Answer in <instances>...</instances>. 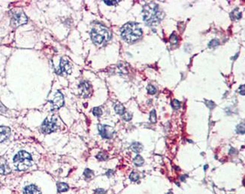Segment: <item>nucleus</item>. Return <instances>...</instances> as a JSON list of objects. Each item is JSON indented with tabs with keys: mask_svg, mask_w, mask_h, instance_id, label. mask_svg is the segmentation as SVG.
I'll return each instance as SVG.
<instances>
[{
	"mask_svg": "<svg viewBox=\"0 0 245 194\" xmlns=\"http://www.w3.org/2000/svg\"><path fill=\"white\" fill-rule=\"evenodd\" d=\"M105 191L103 189H98L95 191L94 194H105Z\"/></svg>",
	"mask_w": 245,
	"mask_h": 194,
	"instance_id": "c85d7f7f",
	"label": "nucleus"
},
{
	"mask_svg": "<svg viewBox=\"0 0 245 194\" xmlns=\"http://www.w3.org/2000/svg\"><path fill=\"white\" fill-rule=\"evenodd\" d=\"M23 194H41L39 189L35 185H30L25 187Z\"/></svg>",
	"mask_w": 245,
	"mask_h": 194,
	"instance_id": "f8f14e48",
	"label": "nucleus"
},
{
	"mask_svg": "<svg viewBox=\"0 0 245 194\" xmlns=\"http://www.w3.org/2000/svg\"><path fill=\"white\" fill-rule=\"evenodd\" d=\"M150 121H151V122L152 123H155L157 121V116H156V111L154 109L152 110L150 114Z\"/></svg>",
	"mask_w": 245,
	"mask_h": 194,
	"instance_id": "a211bd4d",
	"label": "nucleus"
},
{
	"mask_svg": "<svg viewBox=\"0 0 245 194\" xmlns=\"http://www.w3.org/2000/svg\"><path fill=\"white\" fill-rule=\"evenodd\" d=\"M131 149L135 152L139 153L143 151V146L139 142H134L131 145Z\"/></svg>",
	"mask_w": 245,
	"mask_h": 194,
	"instance_id": "ddd939ff",
	"label": "nucleus"
},
{
	"mask_svg": "<svg viewBox=\"0 0 245 194\" xmlns=\"http://www.w3.org/2000/svg\"><path fill=\"white\" fill-rule=\"evenodd\" d=\"M98 131L101 136L105 139H111L113 136L114 130L110 126L99 124L98 126Z\"/></svg>",
	"mask_w": 245,
	"mask_h": 194,
	"instance_id": "0eeeda50",
	"label": "nucleus"
},
{
	"mask_svg": "<svg viewBox=\"0 0 245 194\" xmlns=\"http://www.w3.org/2000/svg\"><path fill=\"white\" fill-rule=\"evenodd\" d=\"M96 157L97 159H99L100 160H105L107 159L108 156L105 153L100 152L97 155V156Z\"/></svg>",
	"mask_w": 245,
	"mask_h": 194,
	"instance_id": "393cba45",
	"label": "nucleus"
},
{
	"mask_svg": "<svg viewBox=\"0 0 245 194\" xmlns=\"http://www.w3.org/2000/svg\"><path fill=\"white\" fill-rule=\"evenodd\" d=\"M57 128L56 118L53 116L50 119L47 118L42 124V131L45 134H49L55 131Z\"/></svg>",
	"mask_w": 245,
	"mask_h": 194,
	"instance_id": "39448f33",
	"label": "nucleus"
},
{
	"mask_svg": "<svg viewBox=\"0 0 245 194\" xmlns=\"http://www.w3.org/2000/svg\"><path fill=\"white\" fill-rule=\"evenodd\" d=\"M93 114L95 116H100L102 115V111L100 107H95L93 109Z\"/></svg>",
	"mask_w": 245,
	"mask_h": 194,
	"instance_id": "4be33fe9",
	"label": "nucleus"
},
{
	"mask_svg": "<svg viewBox=\"0 0 245 194\" xmlns=\"http://www.w3.org/2000/svg\"><path fill=\"white\" fill-rule=\"evenodd\" d=\"M121 35L125 41L128 43L134 42L141 37L143 32L138 23L130 22L122 26Z\"/></svg>",
	"mask_w": 245,
	"mask_h": 194,
	"instance_id": "f03ea898",
	"label": "nucleus"
},
{
	"mask_svg": "<svg viewBox=\"0 0 245 194\" xmlns=\"http://www.w3.org/2000/svg\"><path fill=\"white\" fill-rule=\"evenodd\" d=\"M147 89L148 93L150 94H154L157 92L156 89L152 85H149L147 87Z\"/></svg>",
	"mask_w": 245,
	"mask_h": 194,
	"instance_id": "aec40b11",
	"label": "nucleus"
},
{
	"mask_svg": "<svg viewBox=\"0 0 245 194\" xmlns=\"http://www.w3.org/2000/svg\"><path fill=\"white\" fill-rule=\"evenodd\" d=\"M124 116H123V119H124V120H126V121H129V120H131V119H132V115L131 114H130L129 113H126V114H124Z\"/></svg>",
	"mask_w": 245,
	"mask_h": 194,
	"instance_id": "bb28decb",
	"label": "nucleus"
},
{
	"mask_svg": "<svg viewBox=\"0 0 245 194\" xmlns=\"http://www.w3.org/2000/svg\"><path fill=\"white\" fill-rule=\"evenodd\" d=\"M171 105L173 108L175 109H178L179 108H180V103L179 101L176 99L173 100L172 102Z\"/></svg>",
	"mask_w": 245,
	"mask_h": 194,
	"instance_id": "b1692460",
	"label": "nucleus"
},
{
	"mask_svg": "<svg viewBox=\"0 0 245 194\" xmlns=\"http://www.w3.org/2000/svg\"><path fill=\"white\" fill-rule=\"evenodd\" d=\"M239 93L242 95H245V85H243L240 87L239 89Z\"/></svg>",
	"mask_w": 245,
	"mask_h": 194,
	"instance_id": "c756f323",
	"label": "nucleus"
},
{
	"mask_svg": "<svg viewBox=\"0 0 245 194\" xmlns=\"http://www.w3.org/2000/svg\"><path fill=\"white\" fill-rule=\"evenodd\" d=\"M143 20L149 26H157L163 18L164 14L154 3H150L144 6L142 11Z\"/></svg>",
	"mask_w": 245,
	"mask_h": 194,
	"instance_id": "f257e3e1",
	"label": "nucleus"
},
{
	"mask_svg": "<svg viewBox=\"0 0 245 194\" xmlns=\"http://www.w3.org/2000/svg\"><path fill=\"white\" fill-rule=\"evenodd\" d=\"M59 74L66 73V74H70L72 72V68L68 60L62 58L60 60L59 64Z\"/></svg>",
	"mask_w": 245,
	"mask_h": 194,
	"instance_id": "9d476101",
	"label": "nucleus"
},
{
	"mask_svg": "<svg viewBox=\"0 0 245 194\" xmlns=\"http://www.w3.org/2000/svg\"><path fill=\"white\" fill-rule=\"evenodd\" d=\"M237 131L238 133L244 134L245 131V124H239V125L237 126Z\"/></svg>",
	"mask_w": 245,
	"mask_h": 194,
	"instance_id": "6ab92c4d",
	"label": "nucleus"
},
{
	"mask_svg": "<svg viewBox=\"0 0 245 194\" xmlns=\"http://www.w3.org/2000/svg\"><path fill=\"white\" fill-rule=\"evenodd\" d=\"M104 2L106 5L111 6V5H116L117 3V2L120 1H104Z\"/></svg>",
	"mask_w": 245,
	"mask_h": 194,
	"instance_id": "a878e982",
	"label": "nucleus"
},
{
	"mask_svg": "<svg viewBox=\"0 0 245 194\" xmlns=\"http://www.w3.org/2000/svg\"><path fill=\"white\" fill-rule=\"evenodd\" d=\"M57 188L59 192H65L68 189V186L65 183H59L57 184Z\"/></svg>",
	"mask_w": 245,
	"mask_h": 194,
	"instance_id": "4468645a",
	"label": "nucleus"
},
{
	"mask_svg": "<svg viewBox=\"0 0 245 194\" xmlns=\"http://www.w3.org/2000/svg\"><path fill=\"white\" fill-rule=\"evenodd\" d=\"M84 175H85L86 177L90 178L94 175V174H93V172L91 170L89 169H86L84 172Z\"/></svg>",
	"mask_w": 245,
	"mask_h": 194,
	"instance_id": "5701e85b",
	"label": "nucleus"
},
{
	"mask_svg": "<svg viewBox=\"0 0 245 194\" xmlns=\"http://www.w3.org/2000/svg\"><path fill=\"white\" fill-rule=\"evenodd\" d=\"M10 171V168L6 164H2L0 165V174H8Z\"/></svg>",
	"mask_w": 245,
	"mask_h": 194,
	"instance_id": "dca6fc26",
	"label": "nucleus"
},
{
	"mask_svg": "<svg viewBox=\"0 0 245 194\" xmlns=\"http://www.w3.org/2000/svg\"><path fill=\"white\" fill-rule=\"evenodd\" d=\"M79 89L80 91V94L84 97H90L92 92V89L91 85L86 82H82L80 85Z\"/></svg>",
	"mask_w": 245,
	"mask_h": 194,
	"instance_id": "1a4fd4ad",
	"label": "nucleus"
},
{
	"mask_svg": "<svg viewBox=\"0 0 245 194\" xmlns=\"http://www.w3.org/2000/svg\"><path fill=\"white\" fill-rule=\"evenodd\" d=\"M50 102L54 109H59L63 106L64 103L63 95L60 92L58 91L55 94L54 97Z\"/></svg>",
	"mask_w": 245,
	"mask_h": 194,
	"instance_id": "6e6552de",
	"label": "nucleus"
},
{
	"mask_svg": "<svg viewBox=\"0 0 245 194\" xmlns=\"http://www.w3.org/2000/svg\"><path fill=\"white\" fill-rule=\"evenodd\" d=\"M27 21V17L22 11L15 12L13 14L12 23L15 27L26 24Z\"/></svg>",
	"mask_w": 245,
	"mask_h": 194,
	"instance_id": "423d86ee",
	"label": "nucleus"
},
{
	"mask_svg": "<svg viewBox=\"0 0 245 194\" xmlns=\"http://www.w3.org/2000/svg\"><path fill=\"white\" fill-rule=\"evenodd\" d=\"M92 41L97 45L107 42L111 38V33L105 26L97 24L93 26L91 32Z\"/></svg>",
	"mask_w": 245,
	"mask_h": 194,
	"instance_id": "7ed1b4c3",
	"label": "nucleus"
},
{
	"mask_svg": "<svg viewBox=\"0 0 245 194\" xmlns=\"http://www.w3.org/2000/svg\"><path fill=\"white\" fill-rule=\"evenodd\" d=\"M168 194H172V193H171V192H170V193H168Z\"/></svg>",
	"mask_w": 245,
	"mask_h": 194,
	"instance_id": "7c9ffc66",
	"label": "nucleus"
},
{
	"mask_svg": "<svg viewBox=\"0 0 245 194\" xmlns=\"http://www.w3.org/2000/svg\"><path fill=\"white\" fill-rule=\"evenodd\" d=\"M170 42L171 44H176L177 42V38L175 35H172V37H171Z\"/></svg>",
	"mask_w": 245,
	"mask_h": 194,
	"instance_id": "cd10ccee",
	"label": "nucleus"
},
{
	"mask_svg": "<svg viewBox=\"0 0 245 194\" xmlns=\"http://www.w3.org/2000/svg\"><path fill=\"white\" fill-rule=\"evenodd\" d=\"M11 129L5 126H0V142H2L9 138Z\"/></svg>",
	"mask_w": 245,
	"mask_h": 194,
	"instance_id": "9b49d317",
	"label": "nucleus"
},
{
	"mask_svg": "<svg viewBox=\"0 0 245 194\" xmlns=\"http://www.w3.org/2000/svg\"><path fill=\"white\" fill-rule=\"evenodd\" d=\"M14 163L18 170H26L31 166L32 157L27 152L20 151L14 156Z\"/></svg>",
	"mask_w": 245,
	"mask_h": 194,
	"instance_id": "20e7f679",
	"label": "nucleus"
},
{
	"mask_svg": "<svg viewBox=\"0 0 245 194\" xmlns=\"http://www.w3.org/2000/svg\"><path fill=\"white\" fill-rule=\"evenodd\" d=\"M114 110L116 113L118 114L122 115L125 113V108L121 104L116 105L114 107Z\"/></svg>",
	"mask_w": 245,
	"mask_h": 194,
	"instance_id": "f3484780",
	"label": "nucleus"
},
{
	"mask_svg": "<svg viewBox=\"0 0 245 194\" xmlns=\"http://www.w3.org/2000/svg\"><path fill=\"white\" fill-rule=\"evenodd\" d=\"M139 175L137 173L134 172L131 173L129 177L130 180L131 181H133V182H136V181H138L139 179Z\"/></svg>",
	"mask_w": 245,
	"mask_h": 194,
	"instance_id": "412c9836",
	"label": "nucleus"
},
{
	"mask_svg": "<svg viewBox=\"0 0 245 194\" xmlns=\"http://www.w3.org/2000/svg\"><path fill=\"white\" fill-rule=\"evenodd\" d=\"M134 162L136 166H141L144 164V160L142 157L140 155H138L134 159Z\"/></svg>",
	"mask_w": 245,
	"mask_h": 194,
	"instance_id": "2eb2a0df",
	"label": "nucleus"
}]
</instances>
